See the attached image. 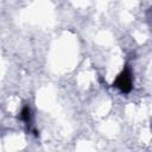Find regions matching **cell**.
<instances>
[{"label":"cell","instance_id":"6da1fadb","mask_svg":"<svg viewBox=\"0 0 152 152\" xmlns=\"http://www.w3.org/2000/svg\"><path fill=\"white\" fill-rule=\"evenodd\" d=\"M115 86L118 88H120L124 93H128L132 89V82H131V74L128 71V69H125L116 78L115 81Z\"/></svg>","mask_w":152,"mask_h":152},{"label":"cell","instance_id":"7a4b0ae2","mask_svg":"<svg viewBox=\"0 0 152 152\" xmlns=\"http://www.w3.org/2000/svg\"><path fill=\"white\" fill-rule=\"evenodd\" d=\"M21 118H23L25 121H28V119H30V110H28L27 107H25V108L23 109V112H21Z\"/></svg>","mask_w":152,"mask_h":152}]
</instances>
